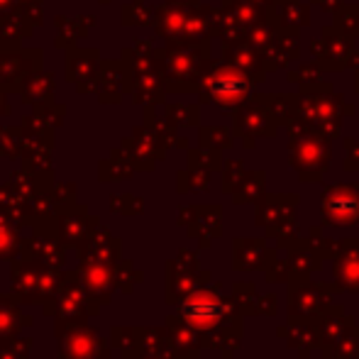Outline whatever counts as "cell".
<instances>
[{
	"mask_svg": "<svg viewBox=\"0 0 359 359\" xmlns=\"http://www.w3.org/2000/svg\"><path fill=\"white\" fill-rule=\"evenodd\" d=\"M181 313L186 316V320L194 323V327H213L222 318V306L215 301L213 296H196L189 303H184Z\"/></svg>",
	"mask_w": 359,
	"mask_h": 359,
	"instance_id": "cell-1",
	"label": "cell"
}]
</instances>
